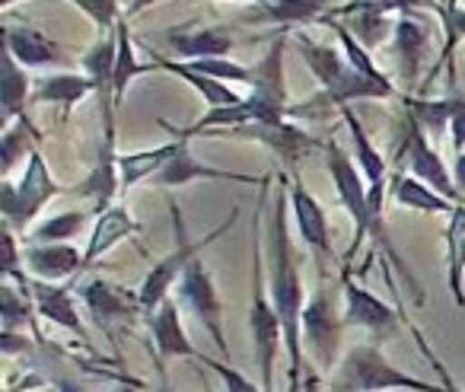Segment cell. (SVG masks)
Here are the masks:
<instances>
[{
	"instance_id": "6da1fadb",
	"label": "cell",
	"mask_w": 465,
	"mask_h": 392,
	"mask_svg": "<svg viewBox=\"0 0 465 392\" xmlns=\"http://www.w3.org/2000/svg\"><path fill=\"white\" fill-rule=\"evenodd\" d=\"M268 265L265 281L268 297L274 303V313L281 319L284 332V354H287V392H303V309L306 294L300 281V258L291 243V220H287V201L284 195L274 198L272 217H268Z\"/></svg>"
},
{
	"instance_id": "7a4b0ae2",
	"label": "cell",
	"mask_w": 465,
	"mask_h": 392,
	"mask_svg": "<svg viewBox=\"0 0 465 392\" xmlns=\"http://www.w3.org/2000/svg\"><path fill=\"white\" fill-rule=\"evenodd\" d=\"M331 392H443L440 383H427L399 370L380 345H354L344 351L331 373Z\"/></svg>"
},
{
	"instance_id": "3957f363",
	"label": "cell",
	"mask_w": 465,
	"mask_h": 392,
	"mask_svg": "<svg viewBox=\"0 0 465 392\" xmlns=\"http://www.w3.org/2000/svg\"><path fill=\"white\" fill-rule=\"evenodd\" d=\"M175 214V211H173ZM236 220V214H232L230 220H223V224L217 226V230L211 233V236L198 239V243H192V239L185 236V226H182V217L175 214V249L169 252V256H163L160 262L153 265V268L147 271V277H143L141 290H137V300H141V309L147 316H153L156 309L163 307V303L169 300V290L179 284V277L185 275V268L194 262V252H201L207 243H213L217 236H223V230H230V224Z\"/></svg>"
},
{
	"instance_id": "277c9868",
	"label": "cell",
	"mask_w": 465,
	"mask_h": 392,
	"mask_svg": "<svg viewBox=\"0 0 465 392\" xmlns=\"http://www.w3.org/2000/svg\"><path fill=\"white\" fill-rule=\"evenodd\" d=\"M341 328L344 316H338L329 290L319 287L303 309V345L319 373H335L341 364Z\"/></svg>"
},
{
	"instance_id": "5b68a950",
	"label": "cell",
	"mask_w": 465,
	"mask_h": 392,
	"mask_svg": "<svg viewBox=\"0 0 465 392\" xmlns=\"http://www.w3.org/2000/svg\"><path fill=\"white\" fill-rule=\"evenodd\" d=\"M329 173H331V182H335V192H338V201L344 205V211L351 214L354 220V239H351V249L344 256V268H351V258L357 256L363 239L373 233V211H370V188L363 186V173L354 166L348 154L338 147L335 141L329 144Z\"/></svg>"
},
{
	"instance_id": "8992f818",
	"label": "cell",
	"mask_w": 465,
	"mask_h": 392,
	"mask_svg": "<svg viewBox=\"0 0 465 392\" xmlns=\"http://www.w3.org/2000/svg\"><path fill=\"white\" fill-rule=\"evenodd\" d=\"M61 188L54 186L52 173H48L45 160L42 154H29V166H26V176L20 179V186L14 182H4L0 186V211L7 217V226L14 230H23L26 233V224L42 211L48 198H54Z\"/></svg>"
},
{
	"instance_id": "52a82bcc",
	"label": "cell",
	"mask_w": 465,
	"mask_h": 392,
	"mask_svg": "<svg viewBox=\"0 0 465 392\" xmlns=\"http://www.w3.org/2000/svg\"><path fill=\"white\" fill-rule=\"evenodd\" d=\"M179 290V303H185L188 309L194 313V319L204 326V332L213 338V345L220 347V354L230 364V341H226V328H223V300L217 294V284H213L211 271L204 268L201 258H194L192 265L185 268V275L179 277L175 284Z\"/></svg>"
},
{
	"instance_id": "ba28073f",
	"label": "cell",
	"mask_w": 465,
	"mask_h": 392,
	"mask_svg": "<svg viewBox=\"0 0 465 392\" xmlns=\"http://www.w3.org/2000/svg\"><path fill=\"white\" fill-rule=\"evenodd\" d=\"M341 281H344V326H354V328H361V332H367L370 345H380V341L386 345V341L399 338L405 313L392 309L376 294H370L367 287L351 281L348 268H344Z\"/></svg>"
},
{
	"instance_id": "9c48e42d",
	"label": "cell",
	"mask_w": 465,
	"mask_h": 392,
	"mask_svg": "<svg viewBox=\"0 0 465 392\" xmlns=\"http://www.w3.org/2000/svg\"><path fill=\"white\" fill-rule=\"evenodd\" d=\"M252 84V103L255 122L252 125H281L287 112V90H284V39H274L268 55L259 61Z\"/></svg>"
},
{
	"instance_id": "30bf717a",
	"label": "cell",
	"mask_w": 465,
	"mask_h": 392,
	"mask_svg": "<svg viewBox=\"0 0 465 392\" xmlns=\"http://www.w3.org/2000/svg\"><path fill=\"white\" fill-rule=\"evenodd\" d=\"M80 297H84V307L90 309L93 322H96L109 338H115L118 328H131L137 313H143L137 294H131V290L118 287V284H112V281H103V277H93L90 284H84Z\"/></svg>"
},
{
	"instance_id": "8fae6325",
	"label": "cell",
	"mask_w": 465,
	"mask_h": 392,
	"mask_svg": "<svg viewBox=\"0 0 465 392\" xmlns=\"http://www.w3.org/2000/svg\"><path fill=\"white\" fill-rule=\"evenodd\" d=\"M401 154H405V163H408V169H411L414 179H420L424 186H430L433 192H440L443 198L459 201V205H462V195H459V188H456V179L450 176V169L443 166L440 154L430 147V141H427L424 128H420L411 116H408L405 150H401Z\"/></svg>"
},
{
	"instance_id": "7c38bea8",
	"label": "cell",
	"mask_w": 465,
	"mask_h": 392,
	"mask_svg": "<svg viewBox=\"0 0 465 392\" xmlns=\"http://www.w3.org/2000/svg\"><path fill=\"white\" fill-rule=\"evenodd\" d=\"M291 207H293V220H297L300 239L306 243V249L312 252L319 265V275H329V262L335 258V249H331L329 239V224H325V211L310 192H306L300 182L291 186Z\"/></svg>"
},
{
	"instance_id": "4fadbf2b",
	"label": "cell",
	"mask_w": 465,
	"mask_h": 392,
	"mask_svg": "<svg viewBox=\"0 0 465 392\" xmlns=\"http://www.w3.org/2000/svg\"><path fill=\"white\" fill-rule=\"evenodd\" d=\"M150 335H153V345H156V370H160V377H166V373H163L166 360L185 357V360H192V364H198L201 351L188 341L185 328H182L179 300L169 297V300L150 316Z\"/></svg>"
},
{
	"instance_id": "5bb4252c",
	"label": "cell",
	"mask_w": 465,
	"mask_h": 392,
	"mask_svg": "<svg viewBox=\"0 0 465 392\" xmlns=\"http://www.w3.org/2000/svg\"><path fill=\"white\" fill-rule=\"evenodd\" d=\"M182 141V137H179ZM194 179H230V182H242V186H255V176L246 173H232V169H220V166H207V163L194 160V154L188 150V141H182L179 154L160 169V173L150 179V186H160V188H182Z\"/></svg>"
},
{
	"instance_id": "9a60e30c",
	"label": "cell",
	"mask_w": 465,
	"mask_h": 392,
	"mask_svg": "<svg viewBox=\"0 0 465 392\" xmlns=\"http://www.w3.org/2000/svg\"><path fill=\"white\" fill-rule=\"evenodd\" d=\"M29 294H33L35 313H39L42 319H48L52 326H61L64 332H71V335H77L80 341H86V328L77 313V300H74L71 287L52 284V281H29Z\"/></svg>"
},
{
	"instance_id": "2e32d148",
	"label": "cell",
	"mask_w": 465,
	"mask_h": 392,
	"mask_svg": "<svg viewBox=\"0 0 465 392\" xmlns=\"http://www.w3.org/2000/svg\"><path fill=\"white\" fill-rule=\"evenodd\" d=\"M23 262L35 275V281H64V277L77 275L84 265V252H77L67 243H29L23 249Z\"/></svg>"
},
{
	"instance_id": "e0dca14e",
	"label": "cell",
	"mask_w": 465,
	"mask_h": 392,
	"mask_svg": "<svg viewBox=\"0 0 465 392\" xmlns=\"http://www.w3.org/2000/svg\"><path fill=\"white\" fill-rule=\"evenodd\" d=\"M236 135L252 137V141H262L265 147H272L274 154L284 160V166H293L300 156H306V150L316 147L312 135H306L303 128L287 125V122H281V125H242V128H236Z\"/></svg>"
},
{
	"instance_id": "ac0fdd59",
	"label": "cell",
	"mask_w": 465,
	"mask_h": 392,
	"mask_svg": "<svg viewBox=\"0 0 465 392\" xmlns=\"http://www.w3.org/2000/svg\"><path fill=\"white\" fill-rule=\"evenodd\" d=\"M137 230H141V226L134 224V217H131L124 207L112 205V207H105V211H99L96 226L90 230V243H86V252H84V265L99 262L112 246H118L122 239H131Z\"/></svg>"
},
{
	"instance_id": "d6986e66",
	"label": "cell",
	"mask_w": 465,
	"mask_h": 392,
	"mask_svg": "<svg viewBox=\"0 0 465 392\" xmlns=\"http://www.w3.org/2000/svg\"><path fill=\"white\" fill-rule=\"evenodd\" d=\"M446 243V284H450L452 303L465 309V205H456L443 233Z\"/></svg>"
},
{
	"instance_id": "ffe728a7",
	"label": "cell",
	"mask_w": 465,
	"mask_h": 392,
	"mask_svg": "<svg viewBox=\"0 0 465 392\" xmlns=\"http://www.w3.org/2000/svg\"><path fill=\"white\" fill-rule=\"evenodd\" d=\"M4 48H7L23 67L58 65L61 61L58 45H54L48 35H42L39 29H29V26L7 29V33H4Z\"/></svg>"
},
{
	"instance_id": "44dd1931",
	"label": "cell",
	"mask_w": 465,
	"mask_h": 392,
	"mask_svg": "<svg viewBox=\"0 0 465 392\" xmlns=\"http://www.w3.org/2000/svg\"><path fill=\"white\" fill-rule=\"evenodd\" d=\"M179 147H182V141H179V137H173V141L163 144V147L137 150V154H122V156H118V176H122V186L131 188V186H137V182H143V179L150 182L169 160H173L175 154H179Z\"/></svg>"
},
{
	"instance_id": "7402d4cb",
	"label": "cell",
	"mask_w": 465,
	"mask_h": 392,
	"mask_svg": "<svg viewBox=\"0 0 465 392\" xmlns=\"http://www.w3.org/2000/svg\"><path fill=\"white\" fill-rule=\"evenodd\" d=\"M395 35V55H399V65H401V74H405V80L411 84L414 77H418V67L420 61H424V48H427V26L418 20H411V16H405V20L395 23L392 29Z\"/></svg>"
},
{
	"instance_id": "603a6c76",
	"label": "cell",
	"mask_w": 465,
	"mask_h": 392,
	"mask_svg": "<svg viewBox=\"0 0 465 392\" xmlns=\"http://www.w3.org/2000/svg\"><path fill=\"white\" fill-rule=\"evenodd\" d=\"M156 67H163V71L175 74L179 80H185L188 86H194V90L201 93V99H204L211 109H220V106H240L242 96H236V93L230 90V86L223 84V80H213V77H204V74L192 71L188 65H182V61H163L156 58L153 61Z\"/></svg>"
},
{
	"instance_id": "cb8c5ba5",
	"label": "cell",
	"mask_w": 465,
	"mask_h": 392,
	"mask_svg": "<svg viewBox=\"0 0 465 392\" xmlns=\"http://www.w3.org/2000/svg\"><path fill=\"white\" fill-rule=\"evenodd\" d=\"M169 45L175 48V55L182 58H220L223 52L232 48V35L223 33V29H201V33H169L166 35Z\"/></svg>"
},
{
	"instance_id": "d4e9b609",
	"label": "cell",
	"mask_w": 465,
	"mask_h": 392,
	"mask_svg": "<svg viewBox=\"0 0 465 392\" xmlns=\"http://www.w3.org/2000/svg\"><path fill=\"white\" fill-rule=\"evenodd\" d=\"M344 14L351 16V33H354V39L361 42L363 48H376L386 42V35H389L386 7L370 4V0H357V4L344 7Z\"/></svg>"
},
{
	"instance_id": "484cf974",
	"label": "cell",
	"mask_w": 465,
	"mask_h": 392,
	"mask_svg": "<svg viewBox=\"0 0 465 392\" xmlns=\"http://www.w3.org/2000/svg\"><path fill=\"white\" fill-rule=\"evenodd\" d=\"M35 300L33 294H29V281L20 284V287H14V284H4L0 287V322H4V335H14L20 326H33L35 328ZM35 335H39V328H35Z\"/></svg>"
},
{
	"instance_id": "4316f807",
	"label": "cell",
	"mask_w": 465,
	"mask_h": 392,
	"mask_svg": "<svg viewBox=\"0 0 465 392\" xmlns=\"http://www.w3.org/2000/svg\"><path fill=\"white\" fill-rule=\"evenodd\" d=\"M392 195L401 207H411V211H420V214H452V207H456L450 198L433 192L430 186H424L420 179H408V176H401V179L395 182Z\"/></svg>"
},
{
	"instance_id": "83f0119b",
	"label": "cell",
	"mask_w": 465,
	"mask_h": 392,
	"mask_svg": "<svg viewBox=\"0 0 465 392\" xmlns=\"http://www.w3.org/2000/svg\"><path fill=\"white\" fill-rule=\"evenodd\" d=\"M90 90H96L90 77H80V74H58V77H45L35 90V103H61L74 106L86 96Z\"/></svg>"
},
{
	"instance_id": "f1b7e54d",
	"label": "cell",
	"mask_w": 465,
	"mask_h": 392,
	"mask_svg": "<svg viewBox=\"0 0 465 392\" xmlns=\"http://www.w3.org/2000/svg\"><path fill=\"white\" fill-rule=\"evenodd\" d=\"M26 96H29L26 67L4 48V122H14L16 116H23Z\"/></svg>"
},
{
	"instance_id": "f546056e",
	"label": "cell",
	"mask_w": 465,
	"mask_h": 392,
	"mask_svg": "<svg viewBox=\"0 0 465 392\" xmlns=\"http://www.w3.org/2000/svg\"><path fill=\"white\" fill-rule=\"evenodd\" d=\"M462 103L465 99H437V103L408 99V116H411L424 131H433V137H437L450 128V122L456 118V112L462 109Z\"/></svg>"
},
{
	"instance_id": "4dcf8cb0",
	"label": "cell",
	"mask_w": 465,
	"mask_h": 392,
	"mask_svg": "<svg viewBox=\"0 0 465 392\" xmlns=\"http://www.w3.org/2000/svg\"><path fill=\"white\" fill-rule=\"evenodd\" d=\"M115 65H118V35L115 39H103L93 45V52L84 58V67L90 74V80L96 84V90L103 96L112 93V84H115Z\"/></svg>"
},
{
	"instance_id": "1f68e13d",
	"label": "cell",
	"mask_w": 465,
	"mask_h": 392,
	"mask_svg": "<svg viewBox=\"0 0 465 392\" xmlns=\"http://www.w3.org/2000/svg\"><path fill=\"white\" fill-rule=\"evenodd\" d=\"M115 35H118V65H115V84H112V99H115V106H122L124 90H128V84L143 67L134 61V45H131L128 26H124L122 20H118V26H115Z\"/></svg>"
},
{
	"instance_id": "d6a6232c",
	"label": "cell",
	"mask_w": 465,
	"mask_h": 392,
	"mask_svg": "<svg viewBox=\"0 0 465 392\" xmlns=\"http://www.w3.org/2000/svg\"><path fill=\"white\" fill-rule=\"evenodd\" d=\"M335 35H338V42H341V48H344V58H348V65L354 67L357 74H363V77H370V80H389V77H382V71L373 65L370 52L354 39V33H351L348 26L335 23Z\"/></svg>"
},
{
	"instance_id": "836d02e7",
	"label": "cell",
	"mask_w": 465,
	"mask_h": 392,
	"mask_svg": "<svg viewBox=\"0 0 465 392\" xmlns=\"http://www.w3.org/2000/svg\"><path fill=\"white\" fill-rule=\"evenodd\" d=\"M86 224V214L84 211H67V214H58V217L45 220L33 230V243H64L71 239L80 226Z\"/></svg>"
},
{
	"instance_id": "e575fe53",
	"label": "cell",
	"mask_w": 465,
	"mask_h": 392,
	"mask_svg": "<svg viewBox=\"0 0 465 392\" xmlns=\"http://www.w3.org/2000/svg\"><path fill=\"white\" fill-rule=\"evenodd\" d=\"M198 367H207V370L223 383L226 392H265L262 389V383H252L246 373H240L232 364H226V360H213V357H207V354H201Z\"/></svg>"
},
{
	"instance_id": "d590c367",
	"label": "cell",
	"mask_w": 465,
	"mask_h": 392,
	"mask_svg": "<svg viewBox=\"0 0 465 392\" xmlns=\"http://www.w3.org/2000/svg\"><path fill=\"white\" fill-rule=\"evenodd\" d=\"M4 4H10V0H4ZM71 4H77L96 26H118V0H71Z\"/></svg>"
},
{
	"instance_id": "8d00e7d4",
	"label": "cell",
	"mask_w": 465,
	"mask_h": 392,
	"mask_svg": "<svg viewBox=\"0 0 465 392\" xmlns=\"http://www.w3.org/2000/svg\"><path fill=\"white\" fill-rule=\"evenodd\" d=\"M408 328H411L414 341H418V347H420V351H424V357L430 360V367H433V370H437V379H440V386H443V392H465L462 386H459L456 379H452V373H450V370H446V367H443V360L437 357V351H433V347L427 345L424 332H420L418 326H411V322H408Z\"/></svg>"
},
{
	"instance_id": "74e56055",
	"label": "cell",
	"mask_w": 465,
	"mask_h": 392,
	"mask_svg": "<svg viewBox=\"0 0 465 392\" xmlns=\"http://www.w3.org/2000/svg\"><path fill=\"white\" fill-rule=\"evenodd\" d=\"M26 128H29V122H23V128H10L7 135H4V163H0V169H4V176L14 169V163H16V156L20 154H26Z\"/></svg>"
},
{
	"instance_id": "f35d334b",
	"label": "cell",
	"mask_w": 465,
	"mask_h": 392,
	"mask_svg": "<svg viewBox=\"0 0 465 392\" xmlns=\"http://www.w3.org/2000/svg\"><path fill=\"white\" fill-rule=\"evenodd\" d=\"M443 23H446V29H450V42H446V55H450L456 35H465V10H456V14H443Z\"/></svg>"
},
{
	"instance_id": "ab89813d",
	"label": "cell",
	"mask_w": 465,
	"mask_h": 392,
	"mask_svg": "<svg viewBox=\"0 0 465 392\" xmlns=\"http://www.w3.org/2000/svg\"><path fill=\"white\" fill-rule=\"evenodd\" d=\"M303 392H331L329 386L322 383V377H319L316 367H306V373H303Z\"/></svg>"
},
{
	"instance_id": "60d3db41",
	"label": "cell",
	"mask_w": 465,
	"mask_h": 392,
	"mask_svg": "<svg viewBox=\"0 0 465 392\" xmlns=\"http://www.w3.org/2000/svg\"><path fill=\"white\" fill-rule=\"evenodd\" d=\"M105 377H112V379H115V383H118L112 392H143V389H141V383H143V379L122 377V373H105Z\"/></svg>"
},
{
	"instance_id": "b9f144b4",
	"label": "cell",
	"mask_w": 465,
	"mask_h": 392,
	"mask_svg": "<svg viewBox=\"0 0 465 392\" xmlns=\"http://www.w3.org/2000/svg\"><path fill=\"white\" fill-rule=\"evenodd\" d=\"M452 179H456L459 195H465V154L456 156V166H452Z\"/></svg>"
},
{
	"instance_id": "7bdbcfd3",
	"label": "cell",
	"mask_w": 465,
	"mask_h": 392,
	"mask_svg": "<svg viewBox=\"0 0 465 392\" xmlns=\"http://www.w3.org/2000/svg\"><path fill=\"white\" fill-rule=\"evenodd\" d=\"M143 392H175L173 386L166 383V377H160V383H141Z\"/></svg>"
},
{
	"instance_id": "ee69618b",
	"label": "cell",
	"mask_w": 465,
	"mask_h": 392,
	"mask_svg": "<svg viewBox=\"0 0 465 392\" xmlns=\"http://www.w3.org/2000/svg\"><path fill=\"white\" fill-rule=\"evenodd\" d=\"M33 392H61V389H52V386H39V389H33Z\"/></svg>"
},
{
	"instance_id": "f6af8a7d",
	"label": "cell",
	"mask_w": 465,
	"mask_h": 392,
	"mask_svg": "<svg viewBox=\"0 0 465 392\" xmlns=\"http://www.w3.org/2000/svg\"><path fill=\"white\" fill-rule=\"evenodd\" d=\"M204 392H213V386H204Z\"/></svg>"
}]
</instances>
